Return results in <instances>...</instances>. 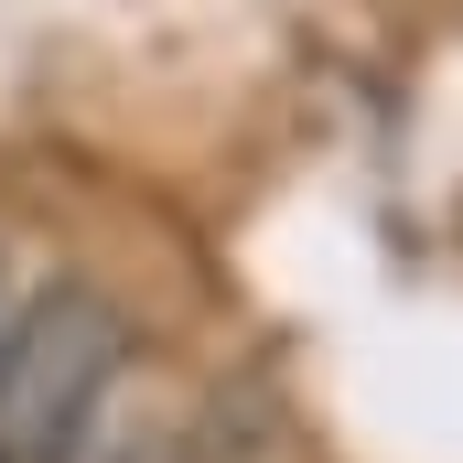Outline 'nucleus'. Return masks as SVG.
<instances>
[{
    "label": "nucleus",
    "instance_id": "nucleus-1",
    "mask_svg": "<svg viewBox=\"0 0 463 463\" xmlns=\"http://www.w3.org/2000/svg\"><path fill=\"white\" fill-rule=\"evenodd\" d=\"M129 366V313L109 291L65 280L0 335V463H76L98 399Z\"/></svg>",
    "mask_w": 463,
    "mask_h": 463
}]
</instances>
